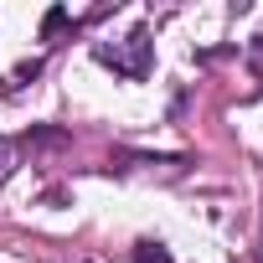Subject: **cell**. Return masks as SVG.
Masks as SVG:
<instances>
[{"mask_svg":"<svg viewBox=\"0 0 263 263\" xmlns=\"http://www.w3.org/2000/svg\"><path fill=\"white\" fill-rule=\"evenodd\" d=\"M93 57L103 62V67H114V72H124V78H145L150 72V36L145 31H135V36H124V42H98L93 47Z\"/></svg>","mask_w":263,"mask_h":263,"instance_id":"obj_1","label":"cell"},{"mask_svg":"<svg viewBox=\"0 0 263 263\" xmlns=\"http://www.w3.org/2000/svg\"><path fill=\"white\" fill-rule=\"evenodd\" d=\"M135 263H176V258H171L165 242H140V248H135Z\"/></svg>","mask_w":263,"mask_h":263,"instance_id":"obj_2","label":"cell"},{"mask_svg":"<svg viewBox=\"0 0 263 263\" xmlns=\"http://www.w3.org/2000/svg\"><path fill=\"white\" fill-rule=\"evenodd\" d=\"M62 26H67V11L57 6V11H47V21H42V36H57Z\"/></svg>","mask_w":263,"mask_h":263,"instance_id":"obj_3","label":"cell"}]
</instances>
